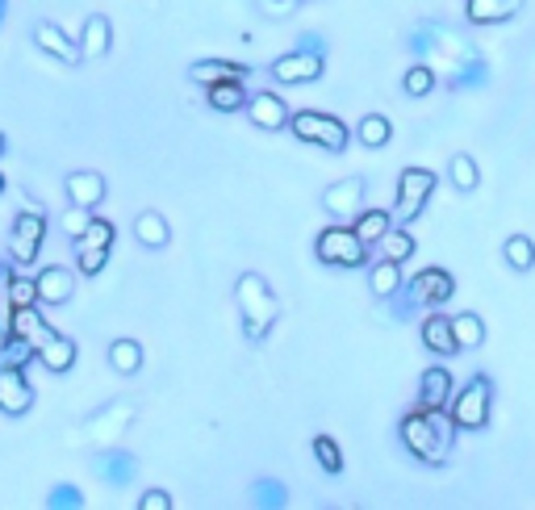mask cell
<instances>
[{"label": "cell", "mask_w": 535, "mask_h": 510, "mask_svg": "<svg viewBox=\"0 0 535 510\" xmlns=\"http://www.w3.org/2000/svg\"><path fill=\"white\" fill-rule=\"evenodd\" d=\"M402 444L406 452L418 460V465H448V456H452V444H456V419H452V410H427V406H414L406 419H402Z\"/></svg>", "instance_id": "cell-1"}, {"label": "cell", "mask_w": 535, "mask_h": 510, "mask_svg": "<svg viewBox=\"0 0 535 510\" xmlns=\"http://www.w3.org/2000/svg\"><path fill=\"white\" fill-rule=\"evenodd\" d=\"M235 306L243 318V335L251 343H264L268 331L276 327V314H281V301H276L272 285L264 281L260 272H243L235 281Z\"/></svg>", "instance_id": "cell-2"}, {"label": "cell", "mask_w": 535, "mask_h": 510, "mask_svg": "<svg viewBox=\"0 0 535 510\" xmlns=\"http://www.w3.org/2000/svg\"><path fill=\"white\" fill-rule=\"evenodd\" d=\"M406 42H410V51L423 59V63L444 67V72H456L460 63L477 59V46L464 38V34H456V30H448V26H439V21H423V26H418Z\"/></svg>", "instance_id": "cell-3"}, {"label": "cell", "mask_w": 535, "mask_h": 510, "mask_svg": "<svg viewBox=\"0 0 535 510\" xmlns=\"http://www.w3.org/2000/svg\"><path fill=\"white\" fill-rule=\"evenodd\" d=\"M134 419H138V406L130 398H113L101 410L88 414L84 427H80V439H84L88 448H113L134 427Z\"/></svg>", "instance_id": "cell-4"}, {"label": "cell", "mask_w": 535, "mask_h": 510, "mask_svg": "<svg viewBox=\"0 0 535 510\" xmlns=\"http://www.w3.org/2000/svg\"><path fill=\"white\" fill-rule=\"evenodd\" d=\"M314 255H318V264H327V268H364L368 264V243L360 239L356 226L335 222L314 239Z\"/></svg>", "instance_id": "cell-5"}, {"label": "cell", "mask_w": 535, "mask_h": 510, "mask_svg": "<svg viewBox=\"0 0 535 510\" xmlns=\"http://www.w3.org/2000/svg\"><path fill=\"white\" fill-rule=\"evenodd\" d=\"M452 297H456V276L448 268H423L406 285V301L402 306H393V318H410L418 306L439 310V306H448Z\"/></svg>", "instance_id": "cell-6"}, {"label": "cell", "mask_w": 535, "mask_h": 510, "mask_svg": "<svg viewBox=\"0 0 535 510\" xmlns=\"http://www.w3.org/2000/svg\"><path fill=\"white\" fill-rule=\"evenodd\" d=\"M452 419L460 431H485L490 427V410H494V385L490 377H469L460 393H452Z\"/></svg>", "instance_id": "cell-7"}, {"label": "cell", "mask_w": 535, "mask_h": 510, "mask_svg": "<svg viewBox=\"0 0 535 510\" xmlns=\"http://www.w3.org/2000/svg\"><path fill=\"white\" fill-rule=\"evenodd\" d=\"M42 239H46V210L42 205H21L17 218H13V230H9V264L13 268H26L38 260L42 251Z\"/></svg>", "instance_id": "cell-8"}, {"label": "cell", "mask_w": 535, "mask_h": 510, "mask_svg": "<svg viewBox=\"0 0 535 510\" xmlns=\"http://www.w3.org/2000/svg\"><path fill=\"white\" fill-rule=\"evenodd\" d=\"M289 130L293 138H301V143H310V147H322V151H343L347 147V138H352V130H347L335 113H318V109H301L289 118Z\"/></svg>", "instance_id": "cell-9"}, {"label": "cell", "mask_w": 535, "mask_h": 510, "mask_svg": "<svg viewBox=\"0 0 535 510\" xmlns=\"http://www.w3.org/2000/svg\"><path fill=\"white\" fill-rule=\"evenodd\" d=\"M435 193V172L431 168H406L398 176V201H393V222H414L427 210V201Z\"/></svg>", "instance_id": "cell-10"}, {"label": "cell", "mask_w": 535, "mask_h": 510, "mask_svg": "<svg viewBox=\"0 0 535 510\" xmlns=\"http://www.w3.org/2000/svg\"><path fill=\"white\" fill-rule=\"evenodd\" d=\"M364 193H368V184L364 176H347V180H335L327 193H322V210H327L335 222H347V218H360L364 210Z\"/></svg>", "instance_id": "cell-11"}, {"label": "cell", "mask_w": 535, "mask_h": 510, "mask_svg": "<svg viewBox=\"0 0 535 510\" xmlns=\"http://www.w3.org/2000/svg\"><path fill=\"white\" fill-rule=\"evenodd\" d=\"M322 72H327V59L310 55V51H297V46L289 55L272 59V80L276 84H314V80H322Z\"/></svg>", "instance_id": "cell-12"}, {"label": "cell", "mask_w": 535, "mask_h": 510, "mask_svg": "<svg viewBox=\"0 0 535 510\" xmlns=\"http://www.w3.org/2000/svg\"><path fill=\"white\" fill-rule=\"evenodd\" d=\"M92 469H97V477L109 485V490H126V485H134V477H138L143 465H138L134 452L113 444V448H97V465Z\"/></svg>", "instance_id": "cell-13"}, {"label": "cell", "mask_w": 535, "mask_h": 510, "mask_svg": "<svg viewBox=\"0 0 535 510\" xmlns=\"http://www.w3.org/2000/svg\"><path fill=\"white\" fill-rule=\"evenodd\" d=\"M247 118H251V126L255 130H268V134H276V130H289V105H285V97H276L272 88H264V92H251V101H247Z\"/></svg>", "instance_id": "cell-14"}, {"label": "cell", "mask_w": 535, "mask_h": 510, "mask_svg": "<svg viewBox=\"0 0 535 510\" xmlns=\"http://www.w3.org/2000/svg\"><path fill=\"white\" fill-rule=\"evenodd\" d=\"M34 285H38V306H67L76 297V276L67 272L63 264H46L34 272Z\"/></svg>", "instance_id": "cell-15"}, {"label": "cell", "mask_w": 535, "mask_h": 510, "mask_svg": "<svg viewBox=\"0 0 535 510\" xmlns=\"http://www.w3.org/2000/svg\"><path fill=\"white\" fill-rule=\"evenodd\" d=\"M34 406V385L26 381V368H0V410L21 419Z\"/></svg>", "instance_id": "cell-16"}, {"label": "cell", "mask_w": 535, "mask_h": 510, "mask_svg": "<svg viewBox=\"0 0 535 510\" xmlns=\"http://www.w3.org/2000/svg\"><path fill=\"white\" fill-rule=\"evenodd\" d=\"M63 189H67V205H84V210H97V205L105 201V193H109V184H105L101 172L80 168V172H67Z\"/></svg>", "instance_id": "cell-17"}, {"label": "cell", "mask_w": 535, "mask_h": 510, "mask_svg": "<svg viewBox=\"0 0 535 510\" xmlns=\"http://www.w3.org/2000/svg\"><path fill=\"white\" fill-rule=\"evenodd\" d=\"M34 46L42 55H51V59H59V63H84L80 59V42H72L67 38L55 21H38L34 26Z\"/></svg>", "instance_id": "cell-18"}, {"label": "cell", "mask_w": 535, "mask_h": 510, "mask_svg": "<svg viewBox=\"0 0 535 510\" xmlns=\"http://www.w3.org/2000/svg\"><path fill=\"white\" fill-rule=\"evenodd\" d=\"M418 406L427 410H448L452 406V373L444 364H431L423 377H418Z\"/></svg>", "instance_id": "cell-19"}, {"label": "cell", "mask_w": 535, "mask_h": 510, "mask_svg": "<svg viewBox=\"0 0 535 510\" xmlns=\"http://www.w3.org/2000/svg\"><path fill=\"white\" fill-rule=\"evenodd\" d=\"M251 67L247 63H230V59H197L189 63V80L209 88V84H226V80H247Z\"/></svg>", "instance_id": "cell-20"}, {"label": "cell", "mask_w": 535, "mask_h": 510, "mask_svg": "<svg viewBox=\"0 0 535 510\" xmlns=\"http://www.w3.org/2000/svg\"><path fill=\"white\" fill-rule=\"evenodd\" d=\"M109 42H113V26H109V17L105 13H92L84 21V30H80V59L84 63H97L109 55Z\"/></svg>", "instance_id": "cell-21"}, {"label": "cell", "mask_w": 535, "mask_h": 510, "mask_svg": "<svg viewBox=\"0 0 535 510\" xmlns=\"http://www.w3.org/2000/svg\"><path fill=\"white\" fill-rule=\"evenodd\" d=\"M418 335H423V347L431 356H456L460 343H456V331H452V318L444 314H427L423 327H418Z\"/></svg>", "instance_id": "cell-22"}, {"label": "cell", "mask_w": 535, "mask_h": 510, "mask_svg": "<svg viewBox=\"0 0 535 510\" xmlns=\"http://www.w3.org/2000/svg\"><path fill=\"white\" fill-rule=\"evenodd\" d=\"M523 9V0H464V17L473 26H502Z\"/></svg>", "instance_id": "cell-23"}, {"label": "cell", "mask_w": 535, "mask_h": 510, "mask_svg": "<svg viewBox=\"0 0 535 510\" xmlns=\"http://www.w3.org/2000/svg\"><path fill=\"white\" fill-rule=\"evenodd\" d=\"M38 364L46 368V373H55V377L59 373H72V368H76V343L55 331L51 339L38 347Z\"/></svg>", "instance_id": "cell-24"}, {"label": "cell", "mask_w": 535, "mask_h": 510, "mask_svg": "<svg viewBox=\"0 0 535 510\" xmlns=\"http://www.w3.org/2000/svg\"><path fill=\"white\" fill-rule=\"evenodd\" d=\"M205 101H209V109H214V113H239V109H247L251 92L243 88V80H226V84H209Z\"/></svg>", "instance_id": "cell-25"}, {"label": "cell", "mask_w": 535, "mask_h": 510, "mask_svg": "<svg viewBox=\"0 0 535 510\" xmlns=\"http://www.w3.org/2000/svg\"><path fill=\"white\" fill-rule=\"evenodd\" d=\"M13 335L30 339L34 347H42V343L51 339L55 331H51V322L42 318V310H38V306H13Z\"/></svg>", "instance_id": "cell-26"}, {"label": "cell", "mask_w": 535, "mask_h": 510, "mask_svg": "<svg viewBox=\"0 0 535 510\" xmlns=\"http://www.w3.org/2000/svg\"><path fill=\"white\" fill-rule=\"evenodd\" d=\"M134 239L143 243V247H151V251H159V247H168L172 226H168V218L159 214V210H143V214L134 218Z\"/></svg>", "instance_id": "cell-27"}, {"label": "cell", "mask_w": 535, "mask_h": 510, "mask_svg": "<svg viewBox=\"0 0 535 510\" xmlns=\"http://www.w3.org/2000/svg\"><path fill=\"white\" fill-rule=\"evenodd\" d=\"M368 289H372V297H381V301L398 297L402 293V264L398 260H377L372 272H368Z\"/></svg>", "instance_id": "cell-28"}, {"label": "cell", "mask_w": 535, "mask_h": 510, "mask_svg": "<svg viewBox=\"0 0 535 510\" xmlns=\"http://www.w3.org/2000/svg\"><path fill=\"white\" fill-rule=\"evenodd\" d=\"M247 502H251L255 510H281V506H289V490H285V481L260 477V481L247 485Z\"/></svg>", "instance_id": "cell-29"}, {"label": "cell", "mask_w": 535, "mask_h": 510, "mask_svg": "<svg viewBox=\"0 0 535 510\" xmlns=\"http://www.w3.org/2000/svg\"><path fill=\"white\" fill-rule=\"evenodd\" d=\"M109 364H113V373H122V377L143 373V347H138L134 339H113L109 343Z\"/></svg>", "instance_id": "cell-30"}, {"label": "cell", "mask_w": 535, "mask_h": 510, "mask_svg": "<svg viewBox=\"0 0 535 510\" xmlns=\"http://www.w3.org/2000/svg\"><path fill=\"white\" fill-rule=\"evenodd\" d=\"M356 230H360V239L368 243V247H377L389 230H393V210H360V218L352 222Z\"/></svg>", "instance_id": "cell-31"}, {"label": "cell", "mask_w": 535, "mask_h": 510, "mask_svg": "<svg viewBox=\"0 0 535 510\" xmlns=\"http://www.w3.org/2000/svg\"><path fill=\"white\" fill-rule=\"evenodd\" d=\"M356 138H360L364 147L377 151V147H385L389 138H393V122L385 118V113H364L360 126H356Z\"/></svg>", "instance_id": "cell-32"}, {"label": "cell", "mask_w": 535, "mask_h": 510, "mask_svg": "<svg viewBox=\"0 0 535 510\" xmlns=\"http://www.w3.org/2000/svg\"><path fill=\"white\" fill-rule=\"evenodd\" d=\"M452 331H456L460 352H477V347L485 343V322H481V314H456V318H452Z\"/></svg>", "instance_id": "cell-33"}, {"label": "cell", "mask_w": 535, "mask_h": 510, "mask_svg": "<svg viewBox=\"0 0 535 510\" xmlns=\"http://www.w3.org/2000/svg\"><path fill=\"white\" fill-rule=\"evenodd\" d=\"M402 92H406V97H431V92H435V67L423 63V59L410 63L406 76H402Z\"/></svg>", "instance_id": "cell-34"}, {"label": "cell", "mask_w": 535, "mask_h": 510, "mask_svg": "<svg viewBox=\"0 0 535 510\" xmlns=\"http://www.w3.org/2000/svg\"><path fill=\"white\" fill-rule=\"evenodd\" d=\"M38 360V347L30 339H21V335H9L5 343H0V368H26Z\"/></svg>", "instance_id": "cell-35"}, {"label": "cell", "mask_w": 535, "mask_h": 510, "mask_svg": "<svg viewBox=\"0 0 535 510\" xmlns=\"http://www.w3.org/2000/svg\"><path fill=\"white\" fill-rule=\"evenodd\" d=\"M448 180L456 184L460 193H477V184H481V168H477V159H473V155H452V164H448Z\"/></svg>", "instance_id": "cell-36"}, {"label": "cell", "mask_w": 535, "mask_h": 510, "mask_svg": "<svg viewBox=\"0 0 535 510\" xmlns=\"http://www.w3.org/2000/svg\"><path fill=\"white\" fill-rule=\"evenodd\" d=\"M502 255H506V264L515 268V272H531L535 268V243L527 235H510L506 247H502Z\"/></svg>", "instance_id": "cell-37"}, {"label": "cell", "mask_w": 535, "mask_h": 510, "mask_svg": "<svg viewBox=\"0 0 535 510\" xmlns=\"http://www.w3.org/2000/svg\"><path fill=\"white\" fill-rule=\"evenodd\" d=\"M377 247H381V260H398V264H406L410 255H414V235H410V230H398V226H393Z\"/></svg>", "instance_id": "cell-38"}, {"label": "cell", "mask_w": 535, "mask_h": 510, "mask_svg": "<svg viewBox=\"0 0 535 510\" xmlns=\"http://www.w3.org/2000/svg\"><path fill=\"white\" fill-rule=\"evenodd\" d=\"M314 460H318V469L322 473H331V477H339L343 473V452H339V444L331 435H314Z\"/></svg>", "instance_id": "cell-39"}, {"label": "cell", "mask_w": 535, "mask_h": 510, "mask_svg": "<svg viewBox=\"0 0 535 510\" xmlns=\"http://www.w3.org/2000/svg\"><path fill=\"white\" fill-rule=\"evenodd\" d=\"M490 80V67H485V59H469V63H460L456 72H448V84L452 88H473V84H485Z\"/></svg>", "instance_id": "cell-40"}, {"label": "cell", "mask_w": 535, "mask_h": 510, "mask_svg": "<svg viewBox=\"0 0 535 510\" xmlns=\"http://www.w3.org/2000/svg\"><path fill=\"white\" fill-rule=\"evenodd\" d=\"M9 285H13V264H0V343L13 335V301H9Z\"/></svg>", "instance_id": "cell-41"}, {"label": "cell", "mask_w": 535, "mask_h": 510, "mask_svg": "<svg viewBox=\"0 0 535 510\" xmlns=\"http://www.w3.org/2000/svg\"><path fill=\"white\" fill-rule=\"evenodd\" d=\"M113 239H118V226L105 222V218H92V226L76 239V247H101V251H109Z\"/></svg>", "instance_id": "cell-42"}, {"label": "cell", "mask_w": 535, "mask_h": 510, "mask_svg": "<svg viewBox=\"0 0 535 510\" xmlns=\"http://www.w3.org/2000/svg\"><path fill=\"white\" fill-rule=\"evenodd\" d=\"M46 506L51 510H80L84 506V490L72 485V481H59V485H51V494H46Z\"/></svg>", "instance_id": "cell-43"}, {"label": "cell", "mask_w": 535, "mask_h": 510, "mask_svg": "<svg viewBox=\"0 0 535 510\" xmlns=\"http://www.w3.org/2000/svg\"><path fill=\"white\" fill-rule=\"evenodd\" d=\"M109 264V251L101 247H76V272L80 276H101Z\"/></svg>", "instance_id": "cell-44"}, {"label": "cell", "mask_w": 535, "mask_h": 510, "mask_svg": "<svg viewBox=\"0 0 535 510\" xmlns=\"http://www.w3.org/2000/svg\"><path fill=\"white\" fill-rule=\"evenodd\" d=\"M92 218H97V210H84V205H67V210H63V230H67V239H80L84 235V230L92 226Z\"/></svg>", "instance_id": "cell-45"}, {"label": "cell", "mask_w": 535, "mask_h": 510, "mask_svg": "<svg viewBox=\"0 0 535 510\" xmlns=\"http://www.w3.org/2000/svg\"><path fill=\"white\" fill-rule=\"evenodd\" d=\"M9 301H13V306H38V285H34V276H13Z\"/></svg>", "instance_id": "cell-46"}, {"label": "cell", "mask_w": 535, "mask_h": 510, "mask_svg": "<svg viewBox=\"0 0 535 510\" xmlns=\"http://www.w3.org/2000/svg\"><path fill=\"white\" fill-rule=\"evenodd\" d=\"M255 9H260L264 17H272V21H285L301 9V0H255Z\"/></svg>", "instance_id": "cell-47"}, {"label": "cell", "mask_w": 535, "mask_h": 510, "mask_svg": "<svg viewBox=\"0 0 535 510\" xmlns=\"http://www.w3.org/2000/svg\"><path fill=\"white\" fill-rule=\"evenodd\" d=\"M297 51H310V55H322V59H327V38L314 34V30H306V34H297Z\"/></svg>", "instance_id": "cell-48"}, {"label": "cell", "mask_w": 535, "mask_h": 510, "mask_svg": "<svg viewBox=\"0 0 535 510\" xmlns=\"http://www.w3.org/2000/svg\"><path fill=\"white\" fill-rule=\"evenodd\" d=\"M138 510H172V494L168 490H147L138 498Z\"/></svg>", "instance_id": "cell-49"}, {"label": "cell", "mask_w": 535, "mask_h": 510, "mask_svg": "<svg viewBox=\"0 0 535 510\" xmlns=\"http://www.w3.org/2000/svg\"><path fill=\"white\" fill-rule=\"evenodd\" d=\"M9 17V0H0V21H5Z\"/></svg>", "instance_id": "cell-50"}, {"label": "cell", "mask_w": 535, "mask_h": 510, "mask_svg": "<svg viewBox=\"0 0 535 510\" xmlns=\"http://www.w3.org/2000/svg\"><path fill=\"white\" fill-rule=\"evenodd\" d=\"M5 151H9V138H5V134H0V155H5Z\"/></svg>", "instance_id": "cell-51"}, {"label": "cell", "mask_w": 535, "mask_h": 510, "mask_svg": "<svg viewBox=\"0 0 535 510\" xmlns=\"http://www.w3.org/2000/svg\"><path fill=\"white\" fill-rule=\"evenodd\" d=\"M0 193H5V172H0Z\"/></svg>", "instance_id": "cell-52"}]
</instances>
